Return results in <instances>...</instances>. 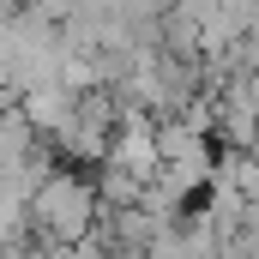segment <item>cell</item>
<instances>
[{
	"label": "cell",
	"instance_id": "cell-1",
	"mask_svg": "<svg viewBox=\"0 0 259 259\" xmlns=\"http://www.w3.org/2000/svg\"><path fill=\"white\" fill-rule=\"evenodd\" d=\"M91 217H97V199H91L84 181H72V175H42V181H36V193H30V223H36L49 241H84Z\"/></svg>",
	"mask_w": 259,
	"mask_h": 259
}]
</instances>
